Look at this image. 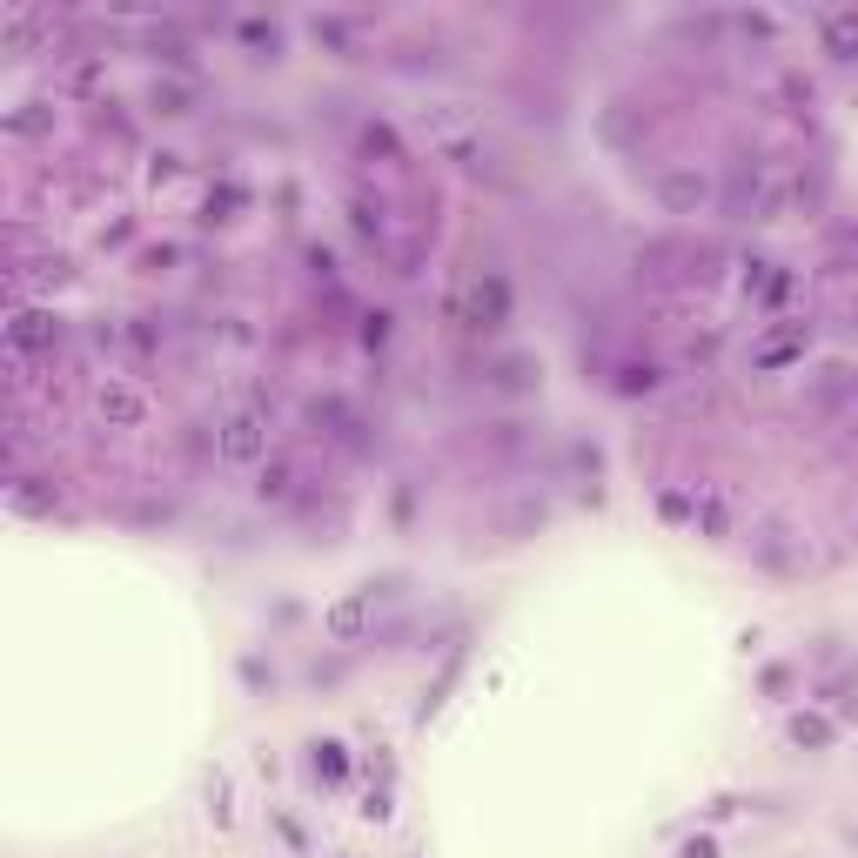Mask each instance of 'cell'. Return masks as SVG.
Returning <instances> with one entry per match:
<instances>
[{"label":"cell","instance_id":"cell-1","mask_svg":"<svg viewBox=\"0 0 858 858\" xmlns=\"http://www.w3.org/2000/svg\"><path fill=\"white\" fill-rule=\"evenodd\" d=\"M215 450H222V463H235V470H249V463H269V416L262 409H228L222 429H215Z\"/></svg>","mask_w":858,"mask_h":858},{"label":"cell","instance_id":"cell-2","mask_svg":"<svg viewBox=\"0 0 858 858\" xmlns=\"http://www.w3.org/2000/svg\"><path fill=\"white\" fill-rule=\"evenodd\" d=\"M503 316H510V282H503V275H476L470 289L450 302V322H463V329H476V336L503 329Z\"/></svg>","mask_w":858,"mask_h":858},{"label":"cell","instance_id":"cell-3","mask_svg":"<svg viewBox=\"0 0 858 858\" xmlns=\"http://www.w3.org/2000/svg\"><path fill=\"white\" fill-rule=\"evenodd\" d=\"M369 617H376V590H342L336 604L322 610V631H329V644H356L369 631Z\"/></svg>","mask_w":858,"mask_h":858},{"label":"cell","instance_id":"cell-4","mask_svg":"<svg viewBox=\"0 0 858 858\" xmlns=\"http://www.w3.org/2000/svg\"><path fill=\"white\" fill-rule=\"evenodd\" d=\"M94 409H101L108 429H141L148 423V396H141L135 383H121V376H108V383L94 389Z\"/></svg>","mask_w":858,"mask_h":858},{"label":"cell","instance_id":"cell-5","mask_svg":"<svg viewBox=\"0 0 858 858\" xmlns=\"http://www.w3.org/2000/svg\"><path fill=\"white\" fill-rule=\"evenodd\" d=\"M61 342V316L54 309H14V322H7V349H54Z\"/></svg>","mask_w":858,"mask_h":858},{"label":"cell","instance_id":"cell-6","mask_svg":"<svg viewBox=\"0 0 858 858\" xmlns=\"http://www.w3.org/2000/svg\"><path fill=\"white\" fill-rule=\"evenodd\" d=\"M657 202L678 208V215H691V208L711 202V181H704L698 168H664V175H657Z\"/></svg>","mask_w":858,"mask_h":858},{"label":"cell","instance_id":"cell-7","mask_svg":"<svg viewBox=\"0 0 858 858\" xmlns=\"http://www.w3.org/2000/svg\"><path fill=\"white\" fill-rule=\"evenodd\" d=\"M691 523H698V537L731 543V530H738V517H731V497H724V490H698V497H691Z\"/></svg>","mask_w":858,"mask_h":858},{"label":"cell","instance_id":"cell-8","mask_svg":"<svg viewBox=\"0 0 858 858\" xmlns=\"http://www.w3.org/2000/svg\"><path fill=\"white\" fill-rule=\"evenodd\" d=\"M818 34H825V54L858 61V7H832V14L818 21Z\"/></svg>","mask_w":858,"mask_h":858},{"label":"cell","instance_id":"cell-9","mask_svg":"<svg viewBox=\"0 0 858 858\" xmlns=\"http://www.w3.org/2000/svg\"><path fill=\"white\" fill-rule=\"evenodd\" d=\"M295 483H302V476H295L289 456H269V463H262V476H255V497H262V503H289Z\"/></svg>","mask_w":858,"mask_h":858},{"label":"cell","instance_id":"cell-10","mask_svg":"<svg viewBox=\"0 0 858 858\" xmlns=\"http://www.w3.org/2000/svg\"><path fill=\"white\" fill-rule=\"evenodd\" d=\"M537 376H543V369H537V362H530V356H503V362H497V376H490V383H497L503 396H523V389H537Z\"/></svg>","mask_w":858,"mask_h":858},{"label":"cell","instance_id":"cell-11","mask_svg":"<svg viewBox=\"0 0 858 858\" xmlns=\"http://www.w3.org/2000/svg\"><path fill=\"white\" fill-rule=\"evenodd\" d=\"M148 108L175 121V114H188V108H195V88H181V81H155V88H148Z\"/></svg>","mask_w":858,"mask_h":858},{"label":"cell","instance_id":"cell-12","mask_svg":"<svg viewBox=\"0 0 858 858\" xmlns=\"http://www.w3.org/2000/svg\"><path fill=\"white\" fill-rule=\"evenodd\" d=\"M791 745L825 751V745H832V718H818V711H798V718H791Z\"/></svg>","mask_w":858,"mask_h":858},{"label":"cell","instance_id":"cell-13","mask_svg":"<svg viewBox=\"0 0 858 858\" xmlns=\"http://www.w3.org/2000/svg\"><path fill=\"white\" fill-rule=\"evenodd\" d=\"M349 222H356V235H362V242H383V235H389V222H383V202H369V195H356V202H349Z\"/></svg>","mask_w":858,"mask_h":858},{"label":"cell","instance_id":"cell-14","mask_svg":"<svg viewBox=\"0 0 858 858\" xmlns=\"http://www.w3.org/2000/svg\"><path fill=\"white\" fill-rule=\"evenodd\" d=\"M758 564H771V570L791 564V530L785 523H765V530H758Z\"/></svg>","mask_w":858,"mask_h":858},{"label":"cell","instance_id":"cell-15","mask_svg":"<svg viewBox=\"0 0 858 858\" xmlns=\"http://www.w3.org/2000/svg\"><path fill=\"white\" fill-rule=\"evenodd\" d=\"M41 128H54V108H47V101H21V108L7 114V135H41Z\"/></svg>","mask_w":858,"mask_h":858},{"label":"cell","instance_id":"cell-16","mask_svg":"<svg viewBox=\"0 0 858 858\" xmlns=\"http://www.w3.org/2000/svg\"><path fill=\"white\" fill-rule=\"evenodd\" d=\"M657 383H664L657 362H624V369H617V396H651Z\"/></svg>","mask_w":858,"mask_h":858},{"label":"cell","instance_id":"cell-17","mask_svg":"<svg viewBox=\"0 0 858 858\" xmlns=\"http://www.w3.org/2000/svg\"><path fill=\"white\" fill-rule=\"evenodd\" d=\"M316 778L322 785H342V778H349V751H342L336 738H322L316 745Z\"/></svg>","mask_w":858,"mask_h":858},{"label":"cell","instance_id":"cell-18","mask_svg":"<svg viewBox=\"0 0 858 858\" xmlns=\"http://www.w3.org/2000/svg\"><path fill=\"white\" fill-rule=\"evenodd\" d=\"M443 155H450L456 168H483L490 148H483V135H456V141H443Z\"/></svg>","mask_w":858,"mask_h":858},{"label":"cell","instance_id":"cell-19","mask_svg":"<svg viewBox=\"0 0 858 858\" xmlns=\"http://www.w3.org/2000/svg\"><path fill=\"white\" fill-rule=\"evenodd\" d=\"M235 208H242V188H235V181H222V188L208 195V215H202V222H228Z\"/></svg>","mask_w":858,"mask_h":858},{"label":"cell","instance_id":"cell-20","mask_svg":"<svg viewBox=\"0 0 858 858\" xmlns=\"http://www.w3.org/2000/svg\"><path fill=\"white\" fill-rule=\"evenodd\" d=\"M309 423H316V429H336V436H342V429H356V423H349V409H342L336 396H329V403H309Z\"/></svg>","mask_w":858,"mask_h":858},{"label":"cell","instance_id":"cell-21","mask_svg":"<svg viewBox=\"0 0 858 858\" xmlns=\"http://www.w3.org/2000/svg\"><path fill=\"white\" fill-rule=\"evenodd\" d=\"M68 255H41V262H34V282H54V289H61V282H68Z\"/></svg>","mask_w":858,"mask_h":858},{"label":"cell","instance_id":"cell-22","mask_svg":"<svg viewBox=\"0 0 858 858\" xmlns=\"http://www.w3.org/2000/svg\"><path fill=\"white\" fill-rule=\"evenodd\" d=\"M208 812H215V825H228L235 818V805H228V778L215 771V785H208Z\"/></svg>","mask_w":858,"mask_h":858},{"label":"cell","instance_id":"cell-23","mask_svg":"<svg viewBox=\"0 0 858 858\" xmlns=\"http://www.w3.org/2000/svg\"><path fill=\"white\" fill-rule=\"evenodd\" d=\"M14 510H54V497H47V490H34V483H14Z\"/></svg>","mask_w":858,"mask_h":858},{"label":"cell","instance_id":"cell-24","mask_svg":"<svg viewBox=\"0 0 858 858\" xmlns=\"http://www.w3.org/2000/svg\"><path fill=\"white\" fill-rule=\"evenodd\" d=\"M657 510H664V523H691V497H684V490H664Z\"/></svg>","mask_w":858,"mask_h":858},{"label":"cell","instance_id":"cell-25","mask_svg":"<svg viewBox=\"0 0 858 858\" xmlns=\"http://www.w3.org/2000/svg\"><path fill=\"white\" fill-rule=\"evenodd\" d=\"M362 148H369V155H396V135H389L383 121H369V128H362Z\"/></svg>","mask_w":858,"mask_h":858},{"label":"cell","instance_id":"cell-26","mask_svg":"<svg viewBox=\"0 0 858 858\" xmlns=\"http://www.w3.org/2000/svg\"><path fill=\"white\" fill-rule=\"evenodd\" d=\"M242 41H249V47H269V54H275V41H282V34H275V21H242Z\"/></svg>","mask_w":858,"mask_h":858},{"label":"cell","instance_id":"cell-27","mask_svg":"<svg viewBox=\"0 0 858 858\" xmlns=\"http://www.w3.org/2000/svg\"><path fill=\"white\" fill-rule=\"evenodd\" d=\"M362 342H369V349H383V342H389V316H383V309H376V316H362Z\"/></svg>","mask_w":858,"mask_h":858},{"label":"cell","instance_id":"cell-28","mask_svg":"<svg viewBox=\"0 0 858 858\" xmlns=\"http://www.w3.org/2000/svg\"><path fill=\"white\" fill-rule=\"evenodd\" d=\"M101 81V61H74L68 68V88H94Z\"/></svg>","mask_w":858,"mask_h":858},{"label":"cell","instance_id":"cell-29","mask_svg":"<svg viewBox=\"0 0 858 858\" xmlns=\"http://www.w3.org/2000/svg\"><path fill=\"white\" fill-rule=\"evenodd\" d=\"M678 858H718V845L698 832V838H684V852H678Z\"/></svg>","mask_w":858,"mask_h":858},{"label":"cell","instance_id":"cell-30","mask_svg":"<svg viewBox=\"0 0 858 858\" xmlns=\"http://www.w3.org/2000/svg\"><path fill=\"white\" fill-rule=\"evenodd\" d=\"M316 41H329V47H342V41H349V27H342V21H316Z\"/></svg>","mask_w":858,"mask_h":858}]
</instances>
